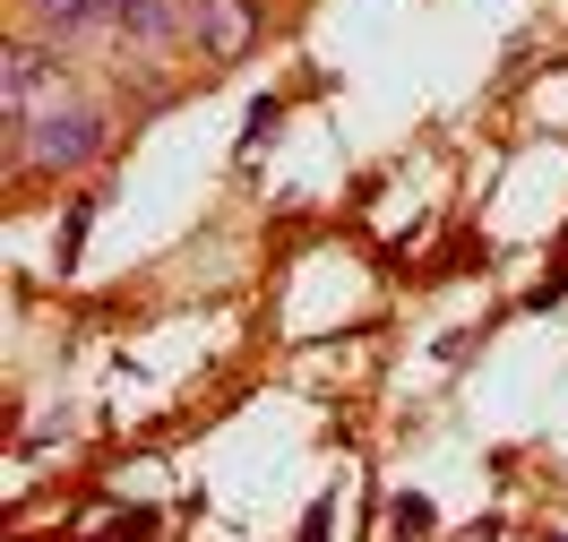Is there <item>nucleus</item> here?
<instances>
[{
	"mask_svg": "<svg viewBox=\"0 0 568 542\" xmlns=\"http://www.w3.org/2000/svg\"><path fill=\"white\" fill-rule=\"evenodd\" d=\"M43 86L61 95V61L43 43H9V70H0V95H9V121H36Z\"/></svg>",
	"mask_w": 568,
	"mask_h": 542,
	"instance_id": "nucleus-3",
	"label": "nucleus"
},
{
	"mask_svg": "<svg viewBox=\"0 0 568 542\" xmlns=\"http://www.w3.org/2000/svg\"><path fill=\"white\" fill-rule=\"evenodd\" d=\"M18 139H9V164H43V173H78V164H95L112 146V121L95 104H70V95H52L36 121H9Z\"/></svg>",
	"mask_w": 568,
	"mask_h": 542,
	"instance_id": "nucleus-1",
	"label": "nucleus"
},
{
	"mask_svg": "<svg viewBox=\"0 0 568 542\" xmlns=\"http://www.w3.org/2000/svg\"><path fill=\"white\" fill-rule=\"evenodd\" d=\"M87 216H95V198H78L70 224H61V267H78V242H87Z\"/></svg>",
	"mask_w": 568,
	"mask_h": 542,
	"instance_id": "nucleus-5",
	"label": "nucleus"
},
{
	"mask_svg": "<svg viewBox=\"0 0 568 542\" xmlns=\"http://www.w3.org/2000/svg\"><path fill=\"white\" fill-rule=\"evenodd\" d=\"M396 534H430V500H396Z\"/></svg>",
	"mask_w": 568,
	"mask_h": 542,
	"instance_id": "nucleus-6",
	"label": "nucleus"
},
{
	"mask_svg": "<svg viewBox=\"0 0 568 542\" xmlns=\"http://www.w3.org/2000/svg\"><path fill=\"white\" fill-rule=\"evenodd\" d=\"M327 525H336V500H311V517H302V542H327Z\"/></svg>",
	"mask_w": 568,
	"mask_h": 542,
	"instance_id": "nucleus-7",
	"label": "nucleus"
},
{
	"mask_svg": "<svg viewBox=\"0 0 568 542\" xmlns=\"http://www.w3.org/2000/svg\"><path fill=\"white\" fill-rule=\"evenodd\" d=\"M43 35H104V0H27Z\"/></svg>",
	"mask_w": 568,
	"mask_h": 542,
	"instance_id": "nucleus-4",
	"label": "nucleus"
},
{
	"mask_svg": "<svg viewBox=\"0 0 568 542\" xmlns=\"http://www.w3.org/2000/svg\"><path fill=\"white\" fill-rule=\"evenodd\" d=\"M560 242H568V233H560Z\"/></svg>",
	"mask_w": 568,
	"mask_h": 542,
	"instance_id": "nucleus-8",
	"label": "nucleus"
},
{
	"mask_svg": "<svg viewBox=\"0 0 568 542\" xmlns=\"http://www.w3.org/2000/svg\"><path fill=\"white\" fill-rule=\"evenodd\" d=\"M190 35H199L207 61H233L258 35V0H190Z\"/></svg>",
	"mask_w": 568,
	"mask_h": 542,
	"instance_id": "nucleus-2",
	"label": "nucleus"
}]
</instances>
